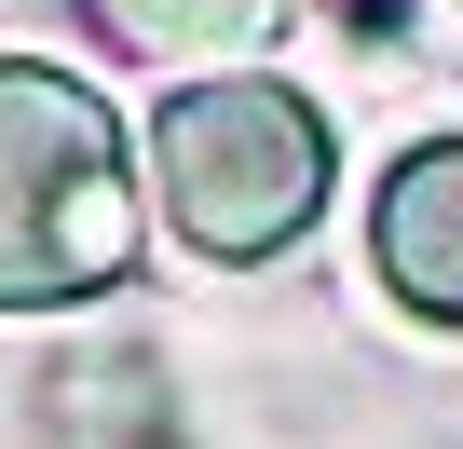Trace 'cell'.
Returning <instances> with one entry per match:
<instances>
[{
	"label": "cell",
	"instance_id": "1",
	"mask_svg": "<svg viewBox=\"0 0 463 449\" xmlns=\"http://www.w3.org/2000/svg\"><path fill=\"white\" fill-rule=\"evenodd\" d=\"M137 273V164L96 82L0 55V313H55Z\"/></svg>",
	"mask_w": 463,
	"mask_h": 449
},
{
	"label": "cell",
	"instance_id": "2",
	"mask_svg": "<svg viewBox=\"0 0 463 449\" xmlns=\"http://www.w3.org/2000/svg\"><path fill=\"white\" fill-rule=\"evenodd\" d=\"M327 109L260 82V69H218V82H177L164 123H150V191L177 218L191 259H287L314 218H327Z\"/></svg>",
	"mask_w": 463,
	"mask_h": 449
},
{
	"label": "cell",
	"instance_id": "3",
	"mask_svg": "<svg viewBox=\"0 0 463 449\" xmlns=\"http://www.w3.org/2000/svg\"><path fill=\"white\" fill-rule=\"evenodd\" d=\"M368 259H382V286H395L409 313L463 327V136H436V150H409V164L382 177Z\"/></svg>",
	"mask_w": 463,
	"mask_h": 449
},
{
	"label": "cell",
	"instance_id": "4",
	"mask_svg": "<svg viewBox=\"0 0 463 449\" xmlns=\"http://www.w3.org/2000/svg\"><path fill=\"white\" fill-rule=\"evenodd\" d=\"M123 55H246L287 28V0H96Z\"/></svg>",
	"mask_w": 463,
	"mask_h": 449
}]
</instances>
